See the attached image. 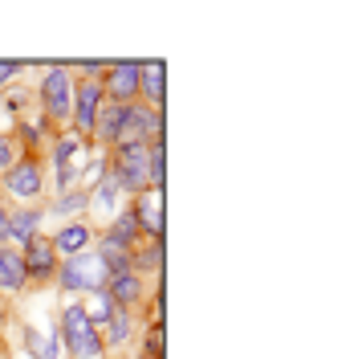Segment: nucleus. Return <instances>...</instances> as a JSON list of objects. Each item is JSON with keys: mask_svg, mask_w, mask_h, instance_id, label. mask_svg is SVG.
I'll return each instance as SVG.
<instances>
[{"mask_svg": "<svg viewBox=\"0 0 354 359\" xmlns=\"http://www.w3.org/2000/svg\"><path fill=\"white\" fill-rule=\"evenodd\" d=\"M62 339H66V347L78 359L102 355V335H98V327H90V318H86L82 306H69V311L62 314Z\"/></svg>", "mask_w": 354, "mask_h": 359, "instance_id": "1", "label": "nucleus"}, {"mask_svg": "<svg viewBox=\"0 0 354 359\" xmlns=\"http://www.w3.org/2000/svg\"><path fill=\"white\" fill-rule=\"evenodd\" d=\"M114 180H118V188H131V192H143L151 184V151H147V143H127L118 151Z\"/></svg>", "mask_w": 354, "mask_h": 359, "instance_id": "2", "label": "nucleus"}, {"mask_svg": "<svg viewBox=\"0 0 354 359\" xmlns=\"http://www.w3.org/2000/svg\"><path fill=\"white\" fill-rule=\"evenodd\" d=\"M62 286L66 290H102L106 286V273H102V266H98V253H73V257H66V266H62Z\"/></svg>", "mask_w": 354, "mask_h": 359, "instance_id": "3", "label": "nucleus"}, {"mask_svg": "<svg viewBox=\"0 0 354 359\" xmlns=\"http://www.w3.org/2000/svg\"><path fill=\"white\" fill-rule=\"evenodd\" d=\"M69 102H73V82H69V69L53 66L49 74H45V82H41V107L53 114V118H66Z\"/></svg>", "mask_w": 354, "mask_h": 359, "instance_id": "4", "label": "nucleus"}, {"mask_svg": "<svg viewBox=\"0 0 354 359\" xmlns=\"http://www.w3.org/2000/svg\"><path fill=\"white\" fill-rule=\"evenodd\" d=\"M106 94H111L118 107H131V98L139 94V62H118V66H111V74H106Z\"/></svg>", "mask_w": 354, "mask_h": 359, "instance_id": "5", "label": "nucleus"}, {"mask_svg": "<svg viewBox=\"0 0 354 359\" xmlns=\"http://www.w3.org/2000/svg\"><path fill=\"white\" fill-rule=\"evenodd\" d=\"M57 249H53V241H45V237H33V241H24V278H49L53 273V266H57V257H53Z\"/></svg>", "mask_w": 354, "mask_h": 359, "instance_id": "6", "label": "nucleus"}, {"mask_svg": "<svg viewBox=\"0 0 354 359\" xmlns=\"http://www.w3.org/2000/svg\"><path fill=\"white\" fill-rule=\"evenodd\" d=\"M8 192H13V196H21V201L37 196V192H41V168H37L33 159L13 163V168H8Z\"/></svg>", "mask_w": 354, "mask_h": 359, "instance_id": "7", "label": "nucleus"}, {"mask_svg": "<svg viewBox=\"0 0 354 359\" xmlns=\"http://www.w3.org/2000/svg\"><path fill=\"white\" fill-rule=\"evenodd\" d=\"M98 107H102V86H78V98L69 102V111H73V123H78V131H90L94 127V118H98Z\"/></svg>", "mask_w": 354, "mask_h": 359, "instance_id": "8", "label": "nucleus"}, {"mask_svg": "<svg viewBox=\"0 0 354 359\" xmlns=\"http://www.w3.org/2000/svg\"><path fill=\"white\" fill-rule=\"evenodd\" d=\"M53 159H57V184L69 188V180L78 176V168H82V139H78V135H73V139H62L57 151H53Z\"/></svg>", "mask_w": 354, "mask_h": 359, "instance_id": "9", "label": "nucleus"}, {"mask_svg": "<svg viewBox=\"0 0 354 359\" xmlns=\"http://www.w3.org/2000/svg\"><path fill=\"white\" fill-rule=\"evenodd\" d=\"M122 118H127V107H118V102H102V107H98V118H94V135H98L102 143H118Z\"/></svg>", "mask_w": 354, "mask_h": 359, "instance_id": "10", "label": "nucleus"}, {"mask_svg": "<svg viewBox=\"0 0 354 359\" xmlns=\"http://www.w3.org/2000/svg\"><path fill=\"white\" fill-rule=\"evenodd\" d=\"M24 286V262L17 249L0 245V290H21Z\"/></svg>", "mask_w": 354, "mask_h": 359, "instance_id": "11", "label": "nucleus"}, {"mask_svg": "<svg viewBox=\"0 0 354 359\" xmlns=\"http://www.w3.org/2000/svg\"><path fill=\"white\" fill-rule=\"evenodd\" d=\"M139 290H143V282H139L134 273H118V278H106V298H111V302H122V306H131V302H139Z\"/></svg>", "mask_w": 354, "mask_h": 359, "instance_id": "12", "label": "nucleus"}, {"mask_svg": "<svg viewBox=\"0 0 354 359\" xmlns=\"http://www.w3.org/2000/svg\"><path fill=\"white\" fill-rule=\"evenodd\" d=\"M163 78H167L163 62H147V66H139V86H143V94H147L155 107L163 102Z\"/></svg>", "mask_w": 354, "mask_h": 359, "instance_id": "13", "label": "nucleus"}, {"mask_svg": "<svg viewBox=\"0 0 354 359\" xmlns=\"http://www.w3.org/2000/svg\"><path fill=\"white\" fill-rule=\"evenodd\" d=\"M134 221H147V229L155 237H163V196L159 192H147L143 204H139V212H134Z\"/></svg>", "mask_w": 354, "mask_h": 359, "instance_id": "14", "label": "nucleus"}, {"mask_svg": "<svg viewBox=\"0 0 354 359\" xmlns=\"http://www.w3.org/2000/svg\"><path fill=\"white\" fill-rule=\"evenodd\" d=\"M86 245H90V229H86V224H66V229L57 233V241H53V249H62L66 257L82 253Z\"/></svg>", "mask_w": 354, "mask_h": 359, "instance_id": "15", "label": "nucleus"}, {"mask_svg": "<svg viewBox=\"0 0 354 359\" xmlns=\"http://www.w3.org/2000/svg\"><path fill=\"white\" fill-rule=\"evenodd\" d=\"M98 266H102L106 278H118V273H131V257H127V249H114V245L102 241V249H98Z\"/></svg>", "mask_w": 354, "mask_h": 359, "instance_id": "16", "label": "nucleus"}, {"mask_svg": "<svg viewBox=\"0 0 354 359\" xmlns=\"http://www.w3.org/2000/svg\"><path fill=\"white\" fill-rule=\"evenodd\" d=\"M134 233H139V221H134V212H122V217L114 221L111 237H106V245H114V249H127V245L134 241Z\"/></svg>", "mask_w": 354, "mask_h": 359, "instance_id": "17", "label": "nucleus"}, {"mask_svg": "<svg viewBox=\"0 0 354 359\" xmlns=\"http://www.w3.org/2000/svg\"><path fill=\"white\" fill-rule=\"evenodd\" d=\"M37 221H41V212H17V217H8V237L33 241L37 237Z\"/></svg>", "mask_w": 354, "mask_h": 359, "instance_id": "18", "label": "nucleus"}, {"mask_svg": "<svg viewBox=\"0 0 354 359\" xmlns=\"http://www.w3.org/2000/svg\"><path fill=\"white\" fill-rule=\"evenodd\" d=\"M82 311H86L90 327H98V323H106V318L114 314V302L106 298V290H98V294H94V302H90V306H82Z\"/></svg>", "mask_w": 354, "mask_h": 359, "instance_id": "19", "label": "nucleus"}, {"mask_svg": "<svg viewBox=\"0 0 354 359\" xmlns=\"http://www.w3.org/2000/svg\"><path fill=\"white\" fill-rule=\"evenodd\" d=\"M24 339H29V351H33V359H57V343H53V339H41L33 327L24 331Z\"/></svg>", "mask_w": 354, "mask_h": 359, "instance_id": "20", "label": "nucleus"}, {"mask_svg": "<svg viewBox=\"0 0 354 359\" xmlns=\"http://www.w3.org/2000/svg\"><path fill=\"white\" fill-rule=\"evenodd\" d=\"M127 335H131V318H127V314H111V318H106V343L118 347Z\"/></svg>", "mask_w": 354, "mask_h": 359, "instance_id": "21", "label": "nucleus"}, {"mask_svg": "<svg viewBox=\"0 0 354 359\" xmlns=\"http://www.w3.org/2000/svg\"><path fill=\"white\" fill-rule=\"evenodd\" d=\"M118 201V180H102V184H98V208H111V204Z\"/></svg>", "mask_w": 354, "mask_h": 359, "instance_id": "22", "label": "nucleus"}, {"mask_svg": "<svg viewBox=\"0 0 354 359\" xmlns=\"http://www.w3.org/2000/svg\"><path fill=\"white\" fill-rule=\"evenodd\" d=\"M147 351H151V359L163 355V327H155V331L147 335Z\"/></svg>", "mask_w": 354, "mask_h": 359, "instance_id": "23", "label": "nucleus"}, {"mask_svg": "<svg viewBox=\"0 0 354 359\" xmlns=\"http://www.w3.org/2000/svg\"><path fill=\"white\" fill-rule=\"evenodd\" d=\"M82 204H86V196L78 192V196H66V201L57 204V212H73V208H82Z\"/></svg>", "mask_w": 354, "mask_h": 359, "instance_id": "24", "label": "nucleus"}, {"mask_svg": "<svg viewBox=\"0 0 354 359\" xmlns=\"http://www.w3.org/2000/svg\"><path fill=\"white\" fill-rule=\"evenodd\" d=\"M17 74H21L17 62H0V82H8V78H17Z\"/></svg>", "mask_w": 354, "mask_h": 359, "instance_id": "25", "label": "nucleus"}, {"mask_svg": "<svg viewBox=\"0 0 354 359\" xmlns=\"http://www.w3.org/2000/svg\"><path fill=\"white\" fill-rule=\"evenodd\" d=\"M13 163V147H8V139H0V168H8Z\"/></svg>", "mask_w": 354, "mask_h": 359, "instance_id": "26", "label": "nucleus"}, {"mask_svg": "<svg viewBox=\"0 0 354 359\" xmlns=\"http://www.w3.org/2000/svg\"><path fill=\"white\" fill-rule=\"evenodd\" d=\"M8 241V212H4V204H0V245Z\"/></svg>", "mask_w": 354, "mask_h": 359, "instance_id": "27", "label": "nucleus"}]
</instances>
